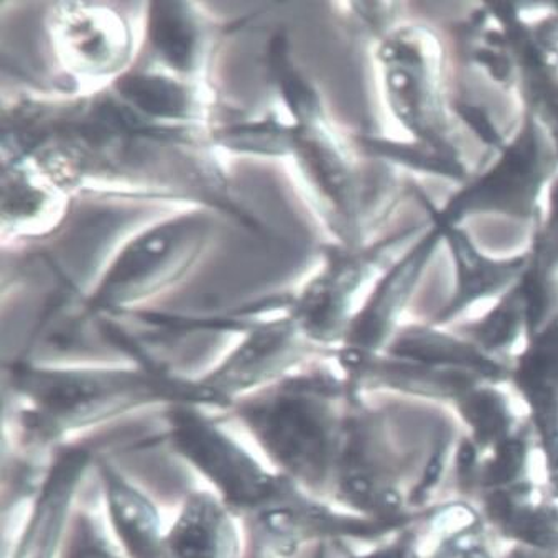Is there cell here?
Returning <instances> with one entry per match:
<instances>
[{"label": "cell", "mask_w": 558, "mask_h": 558, "mask_svg": "<svg viewBox=\"0 0 558 558\" xmlns=\"http://www.w3.org/2000/svg\"><path fill=\"white\" fill-rule=\"evenodd\" d=\"M437 227L442 230L444 239L449 241L457 270L456 295L438 320H447L450 315L457 314L478 299L502 292L510 283L522 277L529 266L526 257L509 262L488 260L472 245L462 230L456 229V226Z\"/></svg>", "instance_id": "ba28073f"}, {"label": "cell", "mask_w": 558, "mask_h": 558, "mask_svg": "<svg viewBox=\"0 0 558 558\" xmlns=\"http://www.w3.org/2000/svg\"><path fill=\"white\" fill-rule=\"evenodd\" d=\"M122 94L141 109L156 116H178L184 109L181 89L162 78L132 77L122 84Z\"/></svg>", "instance_id": "9a60e30c"}, {"label": "cell", "mask_w": 558, "mask_h": 558, "mask_svg": "<svg viewBox=\"0 0 558 558\" xmlns=\"http://www.w3.org/2000/svg\"><path fill=\"white\" fill-rule=\"evenodd\" d=\"M545 226L535 239L534 251L529 258L526 270L535 276L550 280L551 270L558 262V181H555L550 192V207L545 219Z\"/></svg>", "instance_id": "2e32d148"}, {"label": "cell", "mask_w": 558, "mask_h": 558, "mask_svg": "<svg viewBox=\"0 0 558 558\" xmlns=\"http://www.w3.org/2000/svg\"><path fill=\"white\" fill-rule=\"evenodd\" d=\"M488 510L492 515L497 519H509L512 515V507H510L509 498L504 494L492 495L490 502H488Z\"/></svg>", "instance_id": "7402d4cb"}, {"label": "cell", "mask_w": 558, "mask_h": 558, "mask_svg": "<svg viewBox=\"0 0 558 558\" xmlns=\"http://www.w3.org/2000/svg\"><path fill=\"white\" fill-rule=\"evenodd\" d=\"M170 442L235 510L257 512L276 502L292 482L267 474L238 442L187 407L170 412Z\"/></svg>", "instance_id": "3957f363"}, {"label": "cell", "mask_w": 558, "mask_h": 558, "mask_svg": "<svg viewBox=\"0 0 558 558\" xmlns=\"http://www.w3.org/2000/svg\"><path fill=\"white\" fill-rule=\"evenodd\" d=\"M519 378L541 414L554 410V393L558 389V317L548 324L523 359Z\"/></svg>", "instance_id": "8fae6325"}, {"label": "cell", "mask_w": 558, "mask_h": 558, "mask_svg": "<svg viewBox=\"0 0 558 558\" xmlns=\"http://www.w3.org/2000/svg\"><path fill=\"white\" fill-rule=\"evenodd\" d=\"M525 318V299L517 282L498 302L497 307L478 324L475 336L485 347L507 345L519 332L520 320Z\"/></svg>", "instance_id": "5bb4252c"}, {"label": "cell", "mask_w": 558, "mask_h": 558, "mask_svg": "<svg viewBox=\"0 0 558 558\" xmlns=\"http://www.w3.org/2000/svg\"><path fill=\"white\" fill-rule=\"evenodd\" d=\"M365 558H390V557H389V555L380 554V555H372V557H365Z\"/></svg>", "instance_id": "484cf974"}, {"label": "cell", "mask_w": 558, "mask_h": 558, "mask_svg": "<svg viewBox=\"0 0 558 558\" xmlns=\"http://www.w3.org/2000/svg\"><path fill=\"white\" fill-rule=\"evenodd\" d=\"M160 558H239V535L214 495L195 492L162 538Z\"/></svg>", "instance_id": "52a82bcc"}, {"label": "cell", "mask_w": 558, "mask_h": 558, "mask_svg": "<svg viewBox=\"0 0 558 558\" xmlns=\"http://www.w3.org/2000/svg\"><path fill=\"white\" fill-rule=\"evenodd\" d=\"M239 415L289 477L314 488L326 482L336 438L332 414L317 387H286L252 400Z\"/></svg>", "instance_id": "7a4b0ae2"}, {"label": "cell", "mask_w": 558, "mask_h": 558, "mask_svg": "<svg viewBox=\"0 0 558 558\" xmlns=\"http://www.w3.org/2000/svg\"><path fill=\"white\" fill-rule=\"evenodd\" d=\"M551 167L554 157L534 116H531L519 137L504 147L495 166L449 202L446 210L435 217V223L456 226L457 220L469 214L490 210L517 217L531 216Z\"/></svg>", "instance_id": "277c9868"}, {"label": "cell", "mask_w": 558, "mask_h": 558, "mask_svg": "<svg viewBox=\"0 0 558 558\" xmlns=\"http://www.w3.org/2000/svg\"><path fill=\"white\" fill-rule=\"evenodd\" d=\"M554 71L541 72L526 78V93L531 104L538 110V117L554 135L555 154L558 156V81L551 77Z\"/></svg>", "instance_id": "ac0fdd59"}, {"label": "cell", "mask_w": 558, "mask_h": 558, "mask_svg": "<svg viewBox=\"0 0 558 558\" xmlns=\"http://www.w3.org/2000/svg\"><path fill=\"white\" fill-rule=\"evenodd\" d=\"M100 475L106 485L110 520L129 557L160 558L162 538L156 507L109 463L100 462Z\"/></svg>", "instance_id": "9c48e42d"}, {"label": "cell", "mask_w": 558, "mask_h": 558, "mask_svg": "<svg viewBox=\"0 0 558 558\" xmlns=\"http://www.w3.org/2000/svg\"><path fill=\"white\" fill-rule=\"evenodd\" d=\"M65 558H121L110 547L97 523L87 515L75 519Z\"/></svg>", "instance_id": "d6986e66"}, {"label": "cell", "mask_w": 558, "mask_h": 558, "mask_svg": "<svg viewBox=\"0 0 558 558\" xmlns=\"http://www.w3.org/2000/svg\"><path fill=\"white\" fill-rule=\"evenodd\" d=\"M442 230L434 227L432 232L422 239L412 252L400 262L399 267L390 274L386 286L381 289L378 304L380 308L372 312V317L365 322L364 327L359 330V340L365 345H375L384 332H386L387 322L390 315L396 314L403 304H405L407 295L412 292L422 270L427 267L432 254H434L435 245L442 239Z\"/></svg>", "instance_id": "30bf717a"}, {"label": "cell", "mask_w": 558, "mask_h": 558, "mask_svg": "<svg viewBox=\"0 0 558 558\" xmlns=\"http://www.w3.org/2000/svg\"><path fill=\"white\" fill-rule=\"evenodd\" d=\"M522 460L523 449L519 442L510 440V442L504 444L498 449L497 459L488 470V481L494 482V484L510 481L519 472Z\"/></svg>", "instance_id": "ffe728a7"}, {"label": "cell", "mask_w": 558, "mask_h": 558, "mask_svg": "<svg viewBox=\"0 0 558 558\" xmlns=\"http://www.w3.org/2000/svg\"><path fill=\"white\" fill-rule=\"evenodd\" d=\"M393 354L437 364L474 365L485 374L497 371L492 362L482 359L474 349L432 332H410L393 347Z\"/></svg>", "instance_id": "7c38bea8"}, {"label": "cell", "mask_w": 558, "mask_h": 558, "mask_svg": "<svg viewBox=\"0 0 558 558\" xmlns=\"http://www.w3.org/2000/svg\"><path fill=\"white\" fill-rule=\"evenodd\" d=\"M466 558H487L484 554H478V551H474V554H470Z\"/></svg>", "instance_id": "d4e9b609"}, {"label": "cell", "mask_w": 558, "mask_h": 558, "mask_svg": "<svg viewBox=\"0 0 558 558\" xmlns=\"http://www.w3.org/2000/svg\"><path fill=\"white\" fill-rule=\"evenodd\" d=\"M15 384L33 405L22 422L37 440H53L157 400L223 403L209 387H178L137 375L21 372Z\"/></svg>", "instance_id": "6da1fadb"}, {"label": "cell", "mask_w": 558, "mask_h": 558, "mask_svg": "<svg viewBox=\"0 0 558 558\" xmlns=\"http://www.w3.org/2000/svg\"><path fill=\"white\" fill-rule=\"evenodd\" d=\"M440 470H442V459H440V456H435L432 462L428 463L424 484H422L421 488H427L428 485L434 484V482L437 481L438 474H440Z\"/></svg>", "instance_id": "cb8c5ba5"}, {"label": "cell", "mask_w": 558, "mask_h": 558, "mask_svg": "<svg viewBox=\"0 0 558 558\" xmlns=\"http://www.w3.org/2000/svg\"><path fill=\"white\" fill-rule=\"evenodd\" d=\"M153 37L167 59L184 68L191 59L194 33L181 9L175 4H157L153 11Z\"/></svg>", "instance_id": "4fadbf2b"}, {"label": "cell", "mask_w": 558, "mask_h": 558, "mask_svg": "<svg viewBox=\"0 0 558 558\" xmlns=\"http://www.w3.org/2000/svg\"><path fill=\"white\" fill-rule=\"evenodd\" d=\"M475 462V449L474 446L470 442H463L462 447H460L459 452V463L460 469L465 472V470L472 469Z\"/></svg>", "instance_id": "603a6c76"}, {"label": "cell", "mask_w": 558, "mask_h": 558, "mask_svg": "<svg viewBox=\"0 0 558 558\" xmlns=\"http://www.w3.org/2000/svg\"><path fill=\"white\" fill-rule=\"evenodd\" d=\"M393 68L389 89L400 119L424 144L444 145L446 119L437 90L434 68L422 52L421 40H399L390 47Z\"/></svg>", "instance_id": "5b68a950"}, {"label": "cell", "mask_w": 558, "mask_h": 558, "mask_svg": "<svg viewBox=\"0 0 558 558\" xmlns=\"http://www.w3.org/2000/svg\"><path fill=\"white\" fill-rule=\"evenodd\" d=\"M463 414L474 425L481 440H492L506 428L502 400L490 392H478L463 403Z\"/></svg>", "instance_id": "e0dca14e"}, {"label": "cell", "mask_w": 558, "mask_h": 558, "mask_svg": "<svg viewBox=\"0 0 558 558\" xmlns=\"http://www.w3.org/2000/svg\"><path fill=\"white\" fill-rule=\"evenodd\" d=\"M513 529L520 537L532 544L550 545L555 541L554 526L542 515L526 513V515L517 517Z\"/></svg>", "instance_id": "44dd1931"}, {"label": "cell", "mask_w": 558, "mask_h": 558, "mask_svg": "<svg viewBox=\"0 0 558 558\" xmlns=\"http://www.w3.org/2000/svg\"><path fill=\"white\" fill-rule=\"evenodd\" d=\"M85 449H69L57 457L40 487L33 515L28 519L14 558H53L64 535L65 522L78 482L89 465Z\"/></svg>", "instance_id": "8992f818"}]
</instances>
